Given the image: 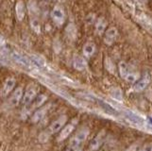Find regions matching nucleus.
I'll return each mask as SVG.
<instances>
[{
    "mask_svg": "<svg viewBox=\"0 0 152 151\" xmlns=\"http://www.w3.org/2000/svg\"><path fill=\"white\" fill-rule=\"evenodd\" d=\"M119 72L123 79L129 83H135L140 77L138 73L130 70L128 63H126L125 61H121L119 63Z\"/></svg>",
    "mask_w": 152,
    "mask_h": 151,
    "instance_id": "f257e3e1",
    "label": "nucleus"
},
{
    "mask_svg": "<svg viewBox=\"0 0 152 151\" xmlns=\"http://www.w3.org/2000/svg\"><path fill=\"white\" fill-rule=\"evenodd\" d=\"M46 99H48V96H46L45 95H39L38 96H36L34 99L28 104V105L25 106L22 117L26 118L28 115H29V114L31 113V112H33L34 110H36V109H39L46 101Z\"/></svg>",
    "mask_w": 152,
    "mask_h": 151,
    "instance_id": "f03ea898",
    "label": "nucleus"
},
{
    "mask_svg": "<svg viewBox=\"0 0 152 151\" xmlns=\"http://www.w3.org/2000/svg\"><path fill=\"white\" fill-rule=\"evenodd\" d=\"M89 128H82L80 129L74 136L70 139L69 142V147H82V144L86 141L87 137L89 136Z\"/></svg>",
    "mask_w": 152,
    "mask_h": 151,
    "instance_id": "7ed1b4c3",
    "label": "nucleus"
},
{
    "mask_svg": "<svg viewBox=\"0 0 152 151\" xmlns=\"http://www.w3.org/2000/svg\"><path fill=\"white\" fill-rule=\"evenodd\" d=\"M24 96V91L22 87H17L16 89L13 91V93H12V96H10L9 100L7 101V103L5 104L6 106V109H13L16 106L19 105V103L22 101V98Z\"/></svg>",
    "mask_w": 152,
    "mask_h": 151,
    "instance_id": "20e7f679",
    "label": "nucleus"
},
{
    "mask_svg": "<svg viewBox=\"0 0 152 151\" xmlns=\"http://www.w3.org/2000/svg\"><path fill=\"white\" fill-rule=\"evenodd\" d=\"M50 15H51L52 20H53V22L57 26L61 27V26L64 24L66 16H65L64 10V9H62L61 7H59V6L54 7L53 9H52V10H51Z\"/></svg>",
    "mask_w": 152,
    "mask_h": 151,
    "instance_id": "39448f33",
    "label": "nucleus"
},
{
    "mask_svg": "<svg viewBox=\"0 0 152 151\" xmlns=\"http://www.w3.org/2000/svg\"><path fill=\"white\" fill-rule=\"evenodd\" d=\"M67 121V116L66 115H61L60 117H58L54 122H52L51 125L48 127V132L50 134H54L59 132L61 129L64 127V125L66 124Z\"/></svg>",
    "mask_w": 152,
    "mask_h": 151,
    "instance_id": "423d86ee",
    "label": "nucleus"
},
{
    "mask_svg": "<svg viewBox=\"0 0 152 151\" xmlns=\"http://www.w3.org/2000/svg\"><path fill=\"white\" fill-rule=\"evenodd\" d=\"M105 138H106V133H105V131H101L91 141L90 144H89V151H96L102 145Z\"/></svg>",
    "mask_w": 152,
    "mask_h": 151,
    "instance_id": "0eeeda50",
    "label": "nucleus"
},
{
    "mask_svg": "<svg viewBox=\"0 0 152 151\" xmlns=\"http://www.w3.org/2000/svg\"><path fill=\"white\" fill-rule=\"evenodd\" d=\"M149 83H150V76L148 74H145L144 75L143 77H141V79H139L135 82V84L132 87V91L135 93L142 92L148 86Z\"/></svg>",
    "mask_w": 152,
    "mask_h": 151,
    "instance_id": "6e6552de",
    "label": "nucleus"
},
{
    "mask_svg": "<svg viewBox=\"0 0 152 151\" xmlns=\"http://www.w3.org/2000/svg\"><path fill=\"white\" fill-rule=\"evenodd\" d=\"M36 96H37V88L33 85L28 86V88L27 89V91H26L25 95L23 96V98H22V104L24 105V107L28 105Z\"/></svg>",
    "mask_w": 152,
    "mask_h": 151,
    "instance_id": "1a4fd4ad",
    "label": "nucleus"
},
{
    "mask_svg": "<svg viewBox=\"0 0 152 151\" xmlns=\"http://www.w3.org/2000/svg\"><path fill=\"white\" fill-rule=\"evenodd\" d=\"M10 56H12V60L19 63L20 65H23L25 67H28V68H30L31 66H32V62H31L30 59L27 58V57H25L24 55L18 53V52H12L10 53Z\"/></svg>",
    "mask_w": 152,
    "mask_h": 151,
    "instance_id": "9d476101",
    "label": "nucleus"
},
{
    "mask_svg": "<svg viewBox=\"0 0 152 151\" xmlns=\"http://www.w3.org/2000/svg\"><path fill=\"white\" fill-rule=\"evenodd\" d=\"M48 109H49V105L37 109L36 112L33 113V115L31 116V122H32V123H38V122L43 120V119L45 118V116L46 115V113H48Z\"/></svg>",
    "mask_w": 152,
    "mask_h": 151,
    "instance_id": "9b49d317",
    "label": "nucleus"
},
{
    "mask_svg": "<svg viewBox=\"0 0 152 151\" xmlns=\"http://www.w3.org/2000/svg\"><path fill=\"white\" fill-rule=\"evenodd\" d=\"M117 35H118V32H117V29L112 27V28H109L106 32H105V38H104V42L106 43L108 45H112L115 40L117 38Z\"/></svg>",
    "mask_w": 152,
    "mask_h": 151,
    "instance_id": "f8f14e48",
    "label": "nucleus"
},
{
    "mask_svg": "<svg viewBox=\"0 0 152 151\" xmlns=\"http://www.w3.org/2000/svg\"><path fill=\"white\" fill-rule=\"evenodd\" d=\"M74 129H75V125L74 124H69V125H66V126H64L61 129V132H60L59 136H58V138H57V141L58 142L64 141L65 139H67L68 137L70 136Z\"/></svg>",
    "mask_w": 152,
    "mask_h": 151,
    "instance_id": "ddd939ff",
    "label": "nucleus"
},
{
    "mask_svg": "<svg viewBox=\"0 0 152 151\" xmlns=\"http://www.w3.org/2000/svg\"><path fill=\"white\" fill-rule=\"evenodd\" d=\"M15 84H16V80H15V79H13V77H9V79H7L4 83L2 91H1L2 96H9V93L14 89Z\"/></svg>",
    "mask_w": 152,
    "mask_h": 151,
    "instance_id": "4468645a",
    "label": "nucleus"
},
{
    "mask_svg": "<svg viewBox=\"0 0 152 151\" xmlns=\"http://www.w3.org/2000/svg\"><path fill=\"white\" fill-rule=\"evenodd\" d=\"M73 66L76 70L82 71L87 67V62L85 59L81 56H75L73 59Z\"/></svg>",
    "mask_w": 152,
    "mask_h": 151,
    "instance_id": "2eb2a0df",
    "label": "nucleus"
},
{
    "mask_svg": "<svg viewBox=\"0 0 152 151\" xmlns=\"http://www.w3.org/2000/svg\"><path fill=\"white\" fill-rule=\"evenodd\" d=\"M15 14H16V18L19 21H22L25 18L26 10H25V4L23 1H18L15 5Z\"/></svg>",
    "mask_w": 152,
    "mask_h": 151,
    "instance_id": "dca6fc26",
    "label": "nucleus"
},
{
    "mask_svg": "<svg viewBox=\"0 0 152 151\" xmlns=\"http://www.w3.org/2000/svg\"><path fill=\"white\" fill-rule=\"evenodd\" d=\"M107 28V22L105 21L104 18H99L97 19L96 23V32L97 35H102Z\"/></svg>",
    "mask_w": 152,
    "mask_h": 151,
    "instance_id": "f3484780",
    "label": "nucleus"
},
{
    "mask_svg": "<svg viewBox=\"0 0 152 151\" xmlns=\"http://www.w3.org/2000/svg\"><path fill=\"white\" fill-rule=\"evenodd\" d=\"M83 55L85 58H91L96 52V45L93 43H87L84 46H83Z\"/></svg>",
    "mask_w": 152,
    "mask_h": 151,
    "instance_id": "a211bd4d",
    "label": "nucleus"
},
{
    "mask_svg": "<svg viewBox=\"0 0 152 151\" xmlns=\"http://www.w3.org/2000/svg\"><path fill=\"white\" fill-rule=\"evenodd\" d=\"M66 35L69 40L74 41L77 38V28L74 24H69L66 28Z\"/></svg>",
    "mask_w": 152,
    "mask_h": 151,
    "instance_id": "6ab92c4d",
    "label": "nucleus"
},
{
    "mask_svg": "<svg viewBox=\"0 0 152 151\" xmlns=\"http://www.w3.org/2000/svg\"><path fill=\"white\" fill-rule=\"evenodd\" d=\"M111 96L113 98H114L115 100H117L119 102H121L123 100V95H122V92L119 88H114L111 91Z\"/></svg>",
    "mask_w": 152,
    "mask_h": 151,
    "instance_id": "aec40b11",
    "label": "nucleus"
},
{
    "mask_svg": "<svg viewBox=\"0 0 152 151\" xmlns=\"http://www.w3.org/2000/svg\"><path fill=\"white\" fill-rule=\"evenodd\" d=\"M30 27L36 33L41 32V24L38 18H32L30 20Z\"/></svg>",
    "mask_w": 152,
    "mask_h": 151,
    "instance_id": "412c9836",
    "label": "nucleus"
},
{
    "mask_svg": "<svg viewBox=\"0 0 152 151\" xmlns=\"http://www.w3.org/2000/svg\"><path fill=\"white\" fill-rule=\"evenodd\" d=\"M139 151H152V143H148L145 144L142 148L139 149Z\"/></svg>",
    "mask_w": 152,
    "mask_h": 151,
    "instance_id": "4be33fe9",
    "label": "nucleus"
},
{
    "mask_svg": "<svg viewBox=\"0 0 152 151\" xmlns=\"http://www.w3.org/2000/svg\"><path fill=\"white\" fill-rule=\"evenodd\" d=\"M137 144H132L129 147H128L127 149H126L125 151H137Z\"/></svg>",
    "mask_w": 152,
    "mask_h": 151,
    "instance_id": "5701e85b",
    "label": "nucleus"
},
{
    "mask_svg": "<svg viewBox=\"0 0 152 151\" xmlns=\"http://www.w3.org/2000/svg\"><path fill=\"white\" fill-rule=\"evenodd\" d=\"M64 151H82V147H69Z\"/></svg>",
    "mask_w": 152,
    "mask_h": 151,
    "instance_id": "b1692460",
    "label": "nucleus"
},
{
    "mask_svg": "<svg viewBox=\"0 0 152 151\" xmlns=\"http://www.w3.org/2000/svg\"><path fill=\"white\" fill-rule=\"evenodd\" d=\"M146 122H148V124H149L150 126H152V117H148V119H146Z\"/></svg>",
    "mask_w": 152,
    "mask_h": 151,
    "instance_id": "393cba45",
    "label": "nucleus"
},
{
    "mask_svg": "<svg viewBox=\"0 0 152 151\" xmlns=\"http://www.w3.org/2000/svg\"><path fill=\"white\" fill-rule=\"evenodd\" d=\"M106 150H107V147H103L102 149H100L99 151H106Z\"/></svg>",
    "mask_w": 152,
    "mask_h": 151,
    "instance_id": "a878e982",
    "label": "nucleus"
},
{
    "mask_svg": "<svg viewBox=\"0 0 152 151\" xmlns=\"http://www.w3.org/2000/svg\"><path fill=\"white\" fill-rule=\"evenodd\" d=\"M140 1H145V0H140Z\"/></svg>",
    "mask_w": 152,
    "mask_h": 151,
    "instance_id": "bb28decb",
    "label": "nucleus"
}]
</instances>
